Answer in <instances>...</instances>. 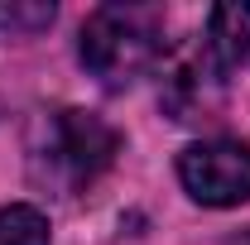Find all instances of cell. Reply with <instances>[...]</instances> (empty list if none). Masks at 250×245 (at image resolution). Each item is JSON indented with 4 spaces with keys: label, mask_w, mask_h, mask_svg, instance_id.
Here are the masks:
<instances>
[{
    "label": "cell",
    "mask_w": 250,
    "mask_h": 245,
    "mask_svg": "<svg viewBox=\"0 0 250 245\" xmlns=\"http://www.w3.org/2000/svg\"><path fill=\"white\" fill-rule=\"evenodd\" d=\"M202 53L212 72H236L250 62V5H217L207 15V39Z\"/></svg>",
    "instance_id": "4"
},
{
    "label": "cell",
    "mask_w": 250,
    "mask_h": 245,
    "mask_svg": "<svg viewBox=\"0 0 250 245\" xmlns=\"http://www.w3.org/2000/svg\"><path fill=\"white\" fill-rule=\"evenodd\" d=\"M231 245H250V231H241V236H236V241H231Z\"/></svg>",
    "instance_id": "6"
},
{
    "label": "cell",
    "mask_w": 250,
    "mask_h": 245,
    "mask_svg": "<svg viewBox=\"0 0 250 245\" xmlns=\"http://www.w3.org/2000/svg\"><path fill=\"white\" fill-rule=\"evenodd\" d=\"M0 245H48V221L34 207H0Z\"/></svg>",
    "instance_id": "5"
},
{
    "label": "cell",
    "mask_w": 250,
    "mask_h": 245,
    "mask_svg": "<svg viewBox=\"0 0 250 245\" xmlns=\"http://www.w3.org/2000/svg\"><path fill=\"white\" fill-rule=\"evenodd\" d=\"M178 178L202 207L250 202V149L236 140H202L178 154Z\"/></svg>",
    "instance_id": "3"
},
{
    "label": "cell",
    "mask_w": 250,
    "mask_h": 245,
    "mask_svg": "<svg viewBox=\"0 0 250 245\" xmlns=\"http://www.w3.org/2000/svg\"><path fill=\"white\" fill-rule=\"evenodd\" d=\"M116 149H121V135L106 121H96L92 111H58L43 125V144L34 149V168L43 183L62 187V192H82L111 168Z\"/></svg>",
    "instance_id": "2"
},
{
    "label": "cell",
    "mask_w": 250,
    "mask_h": 245,
    "mask_svg": "<svg viewBox=\"0 0 250 245\" xmlns=\"http://www.w3.org/2000/svg\"><path fill=\"white\" fill-rule=\"evenodd\" d=\"M164 53V15L149 5H101L82 24V62L106 87H125Z\"/></svg>",
    "instance_id": "1"
}]
</instances>
